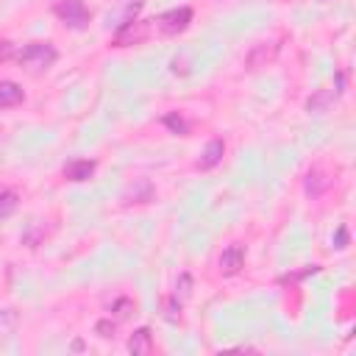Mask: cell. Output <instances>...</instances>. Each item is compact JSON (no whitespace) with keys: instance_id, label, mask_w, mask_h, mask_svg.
Here are the masks:
<instances>
[{"instance_id":"obj_11","label":"cell","mask_w":356,"mask_h":356,"mask_svg":"<svg viewBox=\"0 0 356 356\" xmlns=\"http://www.w3.org/2000/svg\"><path fill=\"white\" fill-rule=\"evenodd\" d=\"M14 328H17V312L14 309H3L0 312V337L11 334Z\"/></svg>"},{"instance_id":"obj_1","label":"cell","mask_w":356,"mask_h":356,"mask_svg":"<svg viewBox=\"0 0 356 356\" xmlns=\"http://www.w3.org/2000/svg\"><path fill=\"white\" fill-rule=\"evenodd\" d=\"M56 58H58V53H56V47H53V44H47V42L25 44V47L17 53L19 67H25V70H31V72H44Z\"/></svg>"},{"instance_id":"obj_2","label":"cell","mask_w":356,"mask_h":356,"mask_svg":"<svg viewBox=\"0 0 356 356\" xmlns=\"http://www.w3.org/2000/svg\"><path fill=\"white\" fill-rule=\"evenodd\" d=\"M56 17L70 25V28H86L89 25V8L83 6V0H58L56 3Z\"/></svg>"},{"instance_id":"obj_12","label":"cell","mask_w":356,"mask_h":356,"mask_svg":"<svg viewBox=\"0 0 356 356\" xmlns=\"http://www.w3.org/2000/svg\"><path fill=\"white\" fill-rule=\"evenodd\" d=\"M17 209V195L14 192H0V217H8L11 211Z\"/></svg>"},{"instance_id":"obj_13","label":"cell","mask_w":356,"mask_h":356,"mask_svg":"<svg viewBox=\"0 0 356 356\" xmlns=\"http://www.w3.org/2000/svg\"><path fill=\"white\" fill-rule=\"evenodd\" d=\"M164 122H167V125H170L175 134H186V122H184L181 117H175V114H167V117H164Z\"/></svg>"},{"instance_id":"obj_15","label":"cell","mask_w":356,"mask_h":356,"mask_svg":"<svg viewBox=\"0 0 356 356\" xmlns=\"http://www.w3.org/2000/svg\"><path fill=\"white\" fill-rule=\"evenodd\" d=\"M189 286H192V278H189V275H181V278H178V292H175V295L186 298V295H189Z\"/></svg>"},{"instance_id":"obj_17","label":"cell","mask_w":356,"mask_h":356,"mask_svg":"<svg viewBox=\"0 0 356 356\" xmlns=\"http://www.w3.org/2000/svg\"><path fill=\"white\" fill-rule=\"evenodd\" d=\"M11 56V44L8 42H0V61H6Z\"/></svg>"},{"instance_id":"obj_3","label":"cell","mask_w":356,"mask_h":356,"mask_svg":"<svg viewBox=\"0 0 356 356\" xmlns=\"http://www.w3.org/2000/svg\"><path fill=\"white\" fill-rule=\"evenodd\" d=\"M147 36H150V19H131V22H122L120 31L114 33V47L139 44Z\"/></svg>"},{"instance_id":"obj_6","label":"cell","mask_w":356,"mask_h":356,"mask_svg":"<svg viewBox=\"0 0 356 356\" xmlns=\"http://www.w3.org/2000/svg\"><path fill=\"white\" fill-rule=\"evenodd\" d=\"M217 264H220V273H222V275H236V273L245 267V248L236 245V242L228 245V248L220 253V261H217Z\"/></svg>"},{"instance_id":"obj_10","label":"cell","mask_w":356,"mask_h":356,"mask_svg":"<svg viewBox=\"0 0 356 356\" xmlns=\"http://www.w3.org/2000/svg\"><path fill=\"white\" fill-rule=\"evenodd\" d=\"M92 172H95V161H89V159H75L64 167V175L70 181H89Z\"/></svg>"},{"instance_id":"obj_9","label":"cell","mask_w":356,"mask_h":356,"mask_svg":"<svg viewBox=\"0 0 356 356\" xmlns=\"http://www.w3.org/2000/svg\"><path fill=\"white\" fill-rule=\"evenodd\" d=\"M128 350L134 356H147L153 350V337H150V328H136L134 337L128 339Z\"/></svg>"},{"instance_id":"obj_16","label":"cell","mask_w":356,"mask_h":356,"mask_svg":"<svg viewBox=\"0 0 356 356\" xmlns=\"http://www.w3.org/2000/svg\"><path fill=\"white\" fill-rule=\"evenodd\" d=\"M97 334H100V337H114V323L100 320V323H97Z\"/></svg>"},{"instance_id":"obj_8","label":"cell","mask_w":356,"mask_h":356,"mask_svg":"<svg viewBox=\"0 0 356 356\" xmlns=\"http://www.w3.org/2000/svg\"><path fill=\"white\" fill-rule=\"evenodd\" d=\"M222 153H225L222 139H211V142L206 145V150H203V156H200L197 167H200V170H211V167H217V164L222 161Z\"/></svg>"},{"instance_id":"obj_5","label":"cell","mask_w":356,"mask_h":356,"mask_svg":"<svg viewBox=\"0 0 356 356\" xmlns=\"http://www.w3.org/2000/svg\"><path fill=\"white\" fill-rule=\"evenodd\" d=\"M275 56H278V44H275V42H259V44H253V50L248 53L245 64H248V70H259V67L273 64Z\"/></svg>"},{"instance_id":"obj_4","label":"cell","mask_w":356,"mask_h":356,"mask_svg":"<svg viewBox=\"0 0 356 356\" xmlns=\"http://www.w3.org/2000/svg\"><path fill=\"white\" fill-rule=\"evenodd\" d=\"M189 22H192V8H186V6L170 8V11H164V14L159 17V31L167 33V36H172V33H181Z\"/></svg>"},{"instance_id":"obj_14","label":"cell","mask_w":356,"mask_h":356,"mask_svg":"<svg viewBox=\"0 0 356 356\" xmlns=\"http://www.w3.org/2000/svg\"><path fill=\"white\" fill-rule=\"evenodd\" d=\"M178 317H181V303L175 306V298H170V300H167V320L175 323Z\"/></svg>"},{"instance_id":"obj_18","label":"cell","mask_w":356,"mask_h":356,"mask_svg":"<svg viewBox=\"0 0 356 356\" xmlns=\"http://www.w3.org/2000/svg\"><path fill=\"white\" fill-rule=\"evenodd\" d=\"M345 239H348V234H345V228H339V234H337V248H345Z\"/></svg>"},{"instance_id":"obj_7","label":"cell","mask_w":356,"mask_h":356,"mask_svg":"<svg viewBox=\"0 0 356 356\" xmlns=\"http://www.w3.org/2000/svg\"><path fill=\"white\" fill-rule=\"evenodd\" d=\"M25 100V92L19 83L14 81H0V108H11V106H19Z\"/></svg>"}]
</instances>
